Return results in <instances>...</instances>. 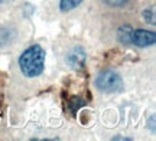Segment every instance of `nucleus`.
<instances>
[{
    "instance_id": "1",
    "label": "nucleus",
    "mask_w": 156,
    "mask_h": 141,
    "mask_svg": "<svg viewBox=\"0 0 156 141\" xmlns=\"http://www.w3.org/2000/svg\"><path fill=\"white\" fill-rule=\"evenodd\" d=\"M45 55L41 45H32L19 56V68L26 78H36L44 72Z\"/></svg>"
},
{
    "instance_id": "2",
    "label": "nucleus",
    "mask_w": 156,
    "mask_h": 141,
    "mask_svg": "<svg viewBox=\"0 0 156 141\" xmlns=\"http://www.w3.org/2000/svg\"><path fill=\"white\" fill-rule=\"evenodd\" d=\"M95 86H97V89L104 94H117V92L123 91V79L116 71L104 69L97 75Z\"/></svg>"
},
{
    "instance_id": "3",
    "label": "nucleus",
    "mask_w": 156,
    "mask_h": 141,
    "mask_svg": "<svg viewBox=\"0 0 156 141\" xmlns=\"http://www.w3.org/2000/svg\"><path fill=\"white\" fill-rule=\"evenodd\" d=\"M156 42V33L152 30L146 29H136L132 33V43L139 48H147V46L155 45Z\"/></svg>"
},
{
    "instance_id": "4",
    "label": "nucleus",
    "mask_w": 156,
    "mask_h": 141,
    "mask_svg": "<svg viewBox=\"0 0 156 141\" xmlns=\"http://www.w3.org/2000/svg\"><path fill=\"white\" fill-rule=\"evenodd\" d=\"M85 59H87V53L83 48H74L73 51L68 53L67 56V63L71 66L73 69H83L85 65Z\"/></svg>"
},
{
    "instance_id": "5",
    "label": "nucleus",
    "mask_w": 156,
    "mask_h": 141,
    "mask_svg": "<svg viewBox=\"0 0 156 141\" xmlns=\"http://www.w3.org/2000/svg\"><path fill=\"white\" fill-rule=\"evenodd\" d=\"M16 36V32L13 28H9V26H2L0 28V46H6L12 43L13 39Z\"/></svg>"
},
{
    "instance_id": "6",
    "label": "nucleus",
    "mask_w": 156,
    "mask_h": 141,
    "mask_svg": "<svg viewBox=\"0 0 156 141\" xmlns=\"http://www.w3.org/2000/svg\"><path fill=\"white\" fill-rule=\"evenodd\" d=\"M132 33H133V29L130 28L129 25L122 26L117 32V38L120 40L122 45H132Z\"/></svg>"
},
{
    "instance_id": "7",
    "label": "nucleus",
    "mask_w": 156,
    "mask_h": 141,
    "mask_svg": "<svg viewBox=\"0 0 156 141\" xmlns=\"http://www.w3.org/2000/svg\"><path fill=\"white\" fill-rule=\"evenodd\" d=\"M84 0H59V9L61 12H71L83 3Z\"/></svg>"
},
{
    "instance_id": "8",
    "label": "nucleus",
    "mask_w": 156,
    "mask_h": 141,
    "mask_svg": "<svg viewBox=\"0 0 156 141\" xmlns=\"http://www.w3.org/2000/svg\"><path fill=\"white\" fill-rule=\"evenodd\" d=\"M69 105H74V107H69V109H71V112L75 114L80 109L81 107H84L85 105V102L81 99V98H78V96H74V98H71V101L68 102Z\"/></svg>"
},
{
    "instance_id": "9",
    "label": "nucleus",
    "mask_w": 156,
    "mask_h": 141,
    "mask_svg": "<svg viewBox=\"0 0 156 141\" xmlns=\"http://www.w3.org/2000/svg\"><path fill=\"white\" fill-rule=\"evenodd\" d=\"M143 17H145V20L147 23L151 22L152 25H155L156 23V16H155V7H151V9H146L143 12Z\"/></svg>"
},
{
    "instance_id": "10",
    "label": "nucleus",
    "mask_w": 156,
    "mask_h": 141,
    "mask_svg": "<svg viewBox=\"0 0 156 141\" xmlns=\"http://www.w3.org/2000/svg\"><path fill=\"white\" fill-rule=\"evenodd\" d=\"M127 2L129 0H103V3L108 7H123L127 5Z\"/></svg>"
},
{
    "instance_id": "11",
    "label": "nucleus",
    "mask_w": 156,
    "mask_h": 141,
    "mask_svg": "<svg viewBox=\"0 0 156 141\" xmlns=\"http://www.w3.org/2000/svg\"><path fill=\"white\" fill-rule=\"evenodd\" d=\"M155 115H152L151 117V130H152V133H155Z\"/></svg>"
},
{
    "instance_id": "12",
    "label": "nucleus",
    "mask_w": 156,
    "mask_h": 141,
    "mask_svg": "<svg viewBox=\"0 0 156 141\" xmlns=\"http://www.w3.org/2000/svg\"><path fill=\"white\" fill-rule=\"evenodd\" d=\"M7 2H10V0H0V5H3V3H7Z\"/></svg>"
}]
</instances>
